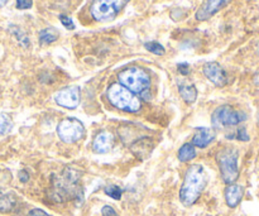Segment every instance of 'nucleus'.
<instances>
[{
  "instance_id": "9",
  "label": "nucleus",
  "mask_w": 259,
  "mask_h": 216,
  "mask_svg": "<svg viewBox=\"0 0 259 216\" xmlns=\"http://www.w3.org/2000/svg\"><path fill=\"white\" fill-rule=\"evenodd\" d=\"M81 93L78 86H68L58 91L55 96V101L57 105L65 109H76L80 105Z\"/></svg>"
},
{
  "instance_id": "20",
  "label": "nucleus",
  "mask_w": 259,
  "mask_h": 216,
  "mask_svg": "<svg viewBox=\"0 0 259 216\" xmlns=\"http://www.w3.org/2000/svg\"><path fill=\"white\" fill-rule=\"evenodd\" d=\"M13 129V121L7 114L0 113V136H5Z\"/></svg>"
},
{
  "instance_id": "30",
  "label": "nucleus",
  "mask_w": 259,
  "mask_h": 216,
  "mask_svg": "<svg viewBox=\"0 0 259 216\" xmlns=\"http://www.w3.org/2000/svg\"><path fill=\"white\" fill-rule=\"evenodd\" d=\"M19 180H20V182H27L28 180H29V175H28V172L24 171V169H23V171H20L19 172Z\"/></svg>"
},
{
  "instance_id": "31",
  "label": "nucleus",
  "mask_w": 259,
  "mask_h": 216,
  "mask_svg": "<svg viewBox=\"0 0 259 216\" xmlns=\"http://www.w3.org/2000/svg\"><path fill=\"white\" fill-rule=\"evenodd\" d=\"M7 2H8V0H0V8L4 7V5L7 4Z\"/></svg>"
},
{
  "instance_id": "11",
  "label": "nucleus",
  "mask_w": 259,
  "mask_h": 216,
  "mask_svg": "<svg viewBox=\"0 0 259 216\" xmlns=\"http://www.w3.org/2000/svg\"><path fill=\"white\" fill-rule=\"evenodd\" d=\"M232 0H204L201 4V7L197 9L196 12V19L200 22H205V20L210 19L212 15L217 14L219 10H222L223 8L227 7Z\"/></svg>"
},
{
  "instance_id": "22",
  "label": "nucleus",
  "mask_w": 259,
  "mask_h": 216,
  "mask_svg": "<svg viewBox=\"0 0 259 216\" xmlns=\"http://www.w3.org/2000/svg\"><path fill=\"white\" fill-rule=\"evenodd\" d=\"M104 191H105V194L108 195L109 197H111V199L114 200H120L121 195H123V190L119 186H116V185H109V186L105 187Z\"/></svg>"
},
{
  "instance_id": "16",
  "label": "nucleus",
  "mask_w": 259,
  "mask_h": 216,
  "mask_svg": "<svg viewBox=\"0 0 259 216\" xmlns=\"http://www.w3.org/2000/svg\"><path fill=\"white\" fill-rule=\"evenodd\" d=\"M179 93L181 95L182 100L187 104H194L197 99V89L194 83L182 82L179 86Z\"/></svg>"
},
{
  "instance_id": "25",
  "label": "nucleus",
  "mask_w": 259,
  "mask_h": 216,
  "mask_svg": "<svg viewBox=\"0 0 259 216\" xmlns=\"http://www.w3.org/2000/svg\"><path fill=\"white\" fill-rule=\"evenodd\" d=\"M33 5V0H17V8L19 10L30 9Z\"/></svg>"
},
{
  "instance_id": "3",
  "label": "nucleus",
  "mask_w": 259,
  "mask_h": 216,
  "mask_svg": "<svg viewBox=\"0 0 259 216\" xmlns=\"http://www.w3.org/2000/svg\"><path fill=\"white\" fill-rule=\"evenodd\" d=\"M106 95L111 105L115 106L119 110L126 111V113H137L142 108L141 99L128 89L121 86L120 83H113L108 89Z\"/></svg>"
},
{
  "instance_id": "27",
  "label": "nucleus",
  "mask_w": 259,
  "mask_h": 216,
  "mask_svg": "<svg viewBox=\"0 0 259 216\" xmlns=\"http://www.w3.org/2000/svg\"><path fill=\"white\" fill-rule=\"evenodd\" d=\"M177 68H179V72L181 73V75L186 76V75H189V73H190V65H189V63H186V62L179 63V65H177Z\"/></svg>"
},
{
  "instance_id": "14",
  "label": "nucleus",
  "mask_w": 259,
  "mask_h": 216,
  "mask_svg": "<svg viewBox=\"0 0 259 216\" xmlns=\"http://www.w3.org/2000/svg\"><path fill=\"white\" fill-rule=\"evenodd\" d=\"M225 201H227V205L232 209L237 207L238 205L240 204L243 199V195H244V189L239 185H228V187L225 189Z\"/></svg>"
},
{
  "instance_id": "28",
  "label": "nucleus",
  "mask_w": 259,
  "mask_h": 216,
  "mask_svg": "<svg viewBox=\"0 0 259 216\" xmlns=\"http://www.w3.org/2000/svg\"><path fill=\"white\" fill-rule=\"evenodd\" d=\"M237 139H239L240 142H248L249 141V137H248L247 131L245 129H239L237 134Z\"/></svg>"
},
{
  "instance_id": "12",
  "label": "nucleus",
  "mask_w": 259,
  "mask_h": 216,
  "mask_svg": "<svg viewBox=\"0 0 259 216\" xmlns=\"http://www.w3.org/2000/svg\"><path fill=\"white\" fill-rule=\"evenodd\" d=\"M114 146V137L109 132H101L96 134L93 142V151L98 154L108 153L111 151Z\"/></svg>"
},
{
  "instance_id": "15",
  "label": "nucleus",
  "mask_w": 259,
  "mask_h": 216,
  "mask_svg": "<svg viewBox=\"0 0 259 216\" xmlns=\"http://www.w3.org/2000/svg\"><path fill=\"white\" fill-rule=\"evenodd\" d=\"M131 149L139 159H144L147 156H149V154H151V151L153 149L152 139H149V138L139 139V141L134 142V143L132 144Z\"/></svg>"
},
{
  "instance_id": "26",
  "label": "nucleus",
  "mask_w": 259,
  "mask_h": 216,
  "mask_svg": "<svg viewBox=\"0 0 259 216\" xmlns=\"http://www.w3.org/2000/svg\"><path fill=\"white\" fill-rule=\"evenodd\" d=\"M101 214H103V216H119L118 212L114 210V207L109 206V205H105V206L101 209Z\"/></svg>"
},
{
  "instance_id": "29",
  "label": "nucleus",
  "mask_w": 259,
  "mask_h": 216,
  "mask_svg": "<svg viewBox=\"0 0 259 216\" xmlns=\"http://www.w3.org/2000/svg\"><path fill=\"white\" fill-rule=\"evenodd\" d=\"M27 216H51V215H48L47 212H45L40 209H33Z\"/></svg>"
},
{
  "instance_id": "2",
  "label": "nucleus",
  "mask_w": 259,
  "mask_h": 216,
  "mask_svg": "<svg viewBox=\"0 0 259 216\" xmlns=\"http://www.w3.org/2000/svg\"><path fill=\"white\" fill-rule=\"evenodd\" d=\"M207 179L204 167L200 164H191L185 174L184 182L180 189V201L184 206H192L201 196L206 187Z\"/></svg>"
},
{
  "instance_id": "6",
  "label": "nucleus",
  "mask_w": 259,
  "mask_h": 216,
  "mask_svg": "<svg viewBox=\"0 0 259 216\" xmlns=\"http://www.w3.org/2000/svg\"><path fill=\"white\" fill-rule=\"evenodd\" d=\"M218 164H219L222 179L225 184L232 185L239 177L238 168V152L234 148H224L218 153Z\"/></svg>"
},
{
  "instance_id": "8",
  "label": "nucleus",
  "mask_w": 259,
  "mask_h": 216,
  "mask_svg": "<svg viewBox=\"0 0 259 216\" xmlns=\"http://www.w3.org/2000/svg\"><path fill=\"white\" fill-rule=\"evenodd\" d=\"M57 134L61 141L65 142V143L72 144L83 138L85 126L78 119L67 118L58 124Z\"/></svg>"
},
{
  "instance_id": "10",
  "label": "nucleus",
  "mask_w": 259,
  "mask_h": 216,
  "mask_svg": "<svg viewBox=\"0 0 259 216\" xmlns=\"http://www.w3.org/2000/svg\"><path fill=\"white\" fill-rule=\"evenodd\" d=\"M202 72H204L205 77L214 83L217 88H223L227 85L228 77L225 73L224 68L219 65L218 62H206L202 67Z\"/></svg>"
},
{
  "instance_id": "7",
  "label": "nucleus",
  "mask_w": 259,
  "mask_h": 216,
  "mask_svg": "<svg viewBox=\"0 0 259 216\" xmlns=\"http://www.w3.org/2000/svg\"><path fill=\"white\" fill-rule=\"evenodd\" d=\"M247 119L243 111L237 110L230 105H222L215 109L211 116V123L215 129H225L239 125Z\"/></svg>"
},
{
  "instance_id": "5",
  "label": "nucleus",
  "mask_w": 259,
  "mask_h": 216,
  "mask_svg": "<svg viewBox=\"0 0 259 216\" xmlns=\"http://www.w3.org/2000/svg\"><path fill=\"white\" fill-rule=\"evenodd\" d=\"M128 3L129 0H93L90 14L96 22H111Z\"/></svg>"
},
{
  "instance_id": "13",
  "label": "nucleus",
  "mask_w": 259,
  "mask_h": 216,
  "mask_svg": "<svg viewBox=\"0 0 259 216\" xmlns=\"http://www.w3.org/2000/svg\"><path fill=\"white\" fill-rule=\"evenodd\" d=\"M215 138H217V133L212 129L199 128L196 129L194 137H192L191 144H194L195 147H199V148H206L209 144H211L215 141Z\"/></svg>"
},
{
  "instance_id": "24",
  "label": "nucleus",
  "mask_w": 259,
  "mask_h": 216,
  "mask_svg": "<svg viewBox=\"0 0 259 216\" xmlns=\"http://www.w3.org/2000/svg\"><path fill=\"white\" fill-rule=\"evenodd\" d=\"M60 20H61V24L66 28V29H75V24H73V20L71 19L70 17L65 14H60Z\"/></svg>"
},
{
  "instance_id": "21",
  "label": "nucleus",
  "mask_w": 259,
  "mask_h": 216,
  "mask_svg": "<svg viewBox=\"0 0 259 216\" xmlns=\"http://www.w3.org/2000/svg\"><path fill=\"white\" fill-rule=\"evenodd\" d=\"M144 47H146L147 51H149V52L157 56H162L164 55V52H166L163 46L158 42H147L144 43Z\"/></svg>"
},
{
  "instance_id": "1",
  "label": "nucleus",
  "mask_w": 259,
  "mask_h": 216,
  "mask_svg": "<svg viewBox=\"0 0 259 216\" xmlns=\"http://www.w3.org/2000/svg\"><path fill=\"white\" fill-rule=\"evenodd\" d=\"M81 174L77 169L65 168L60 175L52 177L51 181L50 197L55 202H66L68 200L78 199Z\"/></svg>"
},
{
  "instance_id": "32",
  "label": "nucleus",
  "mask_w": 259,
  "mask_h": 216,
  "mask_svg": "<svg viewBox=\"0 0 259 216\" xmlns=\"http://www.w3.org/2000/svg\"><path fill=\"white\" fill-rule=\"evenodd\" d=\"M258 55H259V45H258Z\"/></svg>"
},
{
  "instance_id": "17",
  "label": "nucleus",
  "mask_w": 259,
  "mask_h": 216,
  "mask_svg": "<svg viewBox=\"0 0 259 216\" xmlns=\"http://www.w3.org/2000/svg\"><path fill=\"white\" fill-rule=\"evenodd\" d=\"M17 205V197L12 192H0V212L8 214Z\"/></svg>"
},
{
  "instance_id": "18",
  "label": "nucleus",
  "mask_w": 259,
  "mask_h": 216,
  "mask_svg": "<svg viewBox=\"0 0 259 216\" xmlns=\"http://www.w3.org/2000/svg\"><path fill=\"white\" fill-rule=\"evenodd\" d=\"M196 148H195L194 144L191 143H185L181 148L179 149V157L180 162H190L196 157Z\"/></svg>"
},
{
  "instance_id": "23",
  "label": "nucleus",
  "mask_w": 259,
  "mask_h": 216,
  "mask_svg": "<svg viewBox=\"0 0 259 216\" xmlns=\"http://www.w3.org/2000/svg\"><path fill=\"white\" fill-rule=\"evenodd\" d=\"M14 35H15V37H17V39L19 40L20 45L24 46V47H29V38H28L27 35L24 34V33L20 32V29H18V28H15Z\"/></svg>"
},
{
  "instance_id": "4",
  "label": "nucleus",
  "mask_w": 259,
  "mask_h": 216,
  "mask_svg": "<svg viewBox=\"0 0 259 216\" xmlns=\"http://www.w3.org/2000/svg\"><path fill=\"white\" fill-rule=\"evenodd\" d=\"M119 83L128 89L129 91L137 94H143L149 90L151 86V77L148 73L141 67H128L125 70L120 71L118 75Z\"/></svg>"
},
{
  "instance_id": "19",
  "label": "nucleus",
  "mask_w": 259,
  "mask_h": 216,
  "mask_svg": "<svg viewBox=\"0 0 259 216\" xmlns=\"http://www.w3.org/2000/svg\"><path fill=\"white\" fill-rule=\"evenodd\" d=\"M58 32L55 28H45L39 32L38 38H39L40 45H51L58 39Z\"/></svg>"
}]
</instances>
